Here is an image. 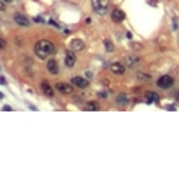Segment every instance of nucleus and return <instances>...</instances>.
Masks as SVG:
<instances>
[{"label":"nucleus","mask_w":179,"mask_h":178,"mask_svg":"<svg viewBox=\"0 0 179 178\" xmlns=\"http://www.w3.org/2000/svg\"><path fill=\"white\" fill-rule=\"evenodd\" d=\"M93 2V8L97 13H104L108 9L110 0H91Z\"/></svg>","instance_id":"nucleus-3"},{"label":"nucleus","mask_w":179,"mask_h":178,"mask_svg":"<svg viewBox=\"0 0 179 178\" xmlns=\"http://www.w3.org/2000/svg\"><path fill=\"white\" fill-rule=\"evenodd\" d=\"M41 89H42V91H43V94H45V96H48V97L54 96V89L51 87V84L48 81H42V83H41Z\"/></svg>","instance_id":"nucleus-12"},{"label":"nucleus","mask_w":179,"mask_h":178,"mask_svg":"<svg viewBox=\"0 0 179 178\" xmlns=\"http://www.w3.org/2000/svg\"><path fill=\"white\" fill-rule=\"evenodd\" d=\"M3 97H5V96H3V94H2V93H0V100H2V98H3Z\"/></svg>","instance_id":"nucleus-28"},{"label":"nucleus","mask_w":179,"mask_h":178,"mask_svg":"<svg viewBox=\"0 0 179 178\" xmlns=\"http://www.w3.org/2000/svg\"><path fill=\"white\" fill-rule=\"evenodd\" d=\"M85 77H87V78H91V77H93V74H91L90 71H87V73H85Z\"/></svg>","instance_id":"nucleus-24"},{"label":"nucleus","mask_w":179,"mask_h":178,"mask_svg":"<svg viewBox=\"0 0 179 178\" xmlns=\"http://www.w3.org/2000/svg\"><path fill=\"white\" fill-rule=\"evenodd\" d=\"M84 110H98V103L97 101H90V103H87V106L84 107Z\"/></svg>","instance_id":"nucleus-16"},{"label":"nucleus","mask_w":179,"mask_h":178,"mask_svg":"<svg viewBox=\"0 0 179 178\" xmlns=\"http://www.w3.org/2000/svg\"><path fill=\"white\" fill-rule=\"evenodd\" d=\"M84 48H85V44H84L81 39H72L71 41L69 49H71L72 52H79V51H82Z\"/></svg>","instance_id":"nucleus-4"},{"label":"nucleus","mask_w":179,"mask_h":178,"mask_svg":"<svg viewBox=\"0 0 179 178\" xmlns=\"http://www.w3.org/2000/svg\"><path fill=\"white\" fill-rule=\"evenodd\" d=\"M75 61H77V58H75V54L72 51H68L65 54V65L68 68L74 67V65H75Z\"/></svg>","instance_id":"nucleus-9"},{"label":"nucleus","mask_w":179,"mask_h":178,"mask_svg":"<svg viewBox=\"0 0 179 178\" xmlns=\"http://www.w3.org/2000/svg\"><path fill=\"white\" fill-rule=\"evenodd\" d=\"M71 84H74V86H77L78 89H87L88 87V80H85V78H82V77H74L71 80Z\"/></svg>","instance_id":"nucleus-7"},{"label":"nucleus","mask_w":179,"mask_h":178,"mask_svg":"<svg viewBox=\"0 0 179 178\" xmlns=\"http://www.w3.org/2000/svg\"><path fill=\"white\" fill-rule=\"evenodd\" d=\"M124 17H126V15H124V12L120 10V9H116V10H113V13H111V19H113V22L120 23V22L124 20Z\"/></svg>","instance_id":"nucleus-10"},{"label":"nucleus","mask_w":179,"mask_h":178,"mask_svg":"<svg viewBox=\"0 0 179 178\" xmlns=\"http://www.w3.org/2000/svg\"><path fill=\"white\" fill-rule=\"evenodd\" d=\"M131 48H134L136 51H140V48H142V45H139V44H131Z\"/></svg>","instance_id":"nucleus-21"},{"label":"nucleus","mask_w":179,"mask_h":178,"mask_svg":"<svg viewBox=\"0 0 179 178\" xmlns=\"http://www.w3.org/2000/svg\"><path fill=\"white\" fill-rule=\"evenodd\" d=\"M57 90L62 94H71L72 93V86L71 84H66V83H57Z\"/></svg>","instance_id":"nucleus-8"},{"label":"nucleus","mask_w":179,"mask_h":178,"mask_svg":"<svg viewBox=\"0 0 179 178\" xmlns=\"http://www.w3.org/2000/svg\"><path fill=\"white\" fill-rule=\"evenodd\" d=\"M0 83H2V84H5V78H3V77H0Z\"/></svg>","instance_id":"nucleus-25"},{"label":"nucleus","mask_w":179,"mask_h":178,"mask_svg":"<svg viewBox=\"0 0 179 178\" xmlns=\"http://www.w3.org/2000/svg\"><path fill=\"white\" fill-rule=\"evenodd\" d=\"M5 48H6V42H5L3 38H0V51H3Z\"/></svg>","instance_id":"nucleus-19"},{"label":"nucleus","mask_w":179,"mask_h":178,"mask_svg":"<svg viewBox=\"0 0 179 178\" xmlns=\"http://www.w3.org/2000/svg\"><path fill=\"white\" fill-rule=\"evenodd\" d=\"M124 61H126V65H127V67H136L137 64H139V62H140V59L137 58V57H131V55H127V57H126V58H124Z\"/></svg>","instance_id":"nucleus-13"},{"label":"nucleus","mask_w":179,"mask_h":178,"mask_svg":"<svg viewBox=\"0 0 179 178\" xmlns=\"http://www.w3.org/2000/svg\"><path fill=\"white\" fill-rule=\"evenodd\" d=\"M46 68H48V71H49L51 74H54V75L59 74V65H58L57 59H54V58L49 59L48 64H46Z\"/></svg>","instance_id":"nucleus-6"},{"label":"nucleus","mask_w":179,"mask_h":178,"mask_svg":"<svg viewBox=\"0 0 179 178\" xmlns=\"http://www.w3.org/2000/svg\"><path fill=\"white\" fill-rule=\"evenodd\" d=\"M110 70H111L114 74H117V75H122V74L126 73V68H124V65L120 64V62H114V64H111Z\"/></svg>","instance_id":"nucleus-11"},{"label":"nucleus","mask_w":179,"mask_h":178,"mask_svg":"<svg viewBox=\"0 0 179 178\" xmlns=\"http://www.w3.org/2000/svg\"><path fill=\"white\" fill-rule=\"evenodd\" d=\"M176 98H178V100H179V90H178V91H176Z\"/></svg>","instance_id":"nucleus-26"},{"label":"nucleus","mask_w":179,"mask_h":178,"mask_svg":"<svg viewBox=\"0 0 179 178\" xmlns=\"http://www.w3.org/2000/svg\"><path fill=\"white\" fill-rule=\"evenodd\" d=\"M137 78H140V80H150V75H149V74H142V73H139V74H137Z\"/></svg>","instance_id":"nucleus-18"},{"label":"nucleus","mask_w":179,"mask_h":178,"mask_svg":"<svg viewBox=\"0 0 179 178\" xmlns=\"http://www.w3.org/2000/svg\"><path fill=\"white\" fill-rule=\"evenodd\" d=\"M55 52H57L55 45L52 44V42H49V41H46V39L38 41L35 45V54L38 55V58H41V59L48 58L49 55L55 54Z\"/></svg>","instance_id":"nucleus-1"},{"label":"nucleus","mask_w":179,"mask_h":178,"mask_svg":"<svg viewBox=\"0 0 179 178\" xmlns=\"http://www.w3.org/2000/svg\"><path fill=\"white\" fill-rule=\"evenodd\" d=\"M104 46H106V51L107 52H113L114 51V45L110 39H104Z\"/></svg>","instance_id":"nucleus-17"},{"label":"nucleus","mask_w":179,"mask_h":178,"mask_svg":"<svg viewBox=\"0 0 179 178\" xmlns=\"http://www.w3.org/2000/svg\"><path fill=\"white\" fill-rule=\"evenodd\" d=\"M6 9V5H5V2L3 0H0V12H3Z\"/></svg>","instance_id":"nucleus-20"},{"label":"nucleus","mask_w":179,"mask_h":178,"mask_svg":"<svg viewBox=\"0 0 179 178\" xmlns=\"http://www.w3.org/2000/svg\"><path fill=\"white\" fill-rule=\"evenodd\" d=\"M14 22L17 23L19 26H23V28H28L30 25V20L25 15H20V13H16L14 15Z\"/></svg>","instance_id":"nucleus-5"},{"label":"nucleus","mask_w":179,"mask_h":178,"mask_svg":"<svg viewBox=\"0 0 179 178\" xmlns=\"http://www.w3.org/2000/svg\"><path fill=\"white\" fill-rule=\"evenodd\" d=\"M3 2H5V3H10L12 0H3Z\"/></svg>","instance_id":"nucleus-27"},{"label":"nucleus","mask_w":179,"mask_h":178,"mask_svg":"<svg viewBox=\"0 0 179 178\" xmlns=\"http://www.w3.org/2000/svg\"><path fill=\"white\" fill-rule=\"evenodd\" d=\"M158 100H159V96L156 94V93H153V91L147 93V98H146L147 103H153V101H158Z\"/></svg>","instance_id":"nucleus-14"},{"label":"nucleus","mask_w":179,"mask_h":178,"mask_svg":"<svg viewBox=\"0 0 179 178\" xmlns=\"http://www.w3.org/2000/svg\"><path fill=\"white\" fill-rule=\"evenodd\" d=\"M49 23H51V25H52V26H55V28H58V29L61 28V26H59V25H58L57 22H54V20H49Z\"/></svg>","instance_id":"nucleus-22"},{"label":"nucleus","mask_w":179,"mask_h":178,"mask_svg":"<svg viewBox=\"0 0 179 178\" xmlns=\"http://www.w3.org/2000/svg\"><path fill=\"white\" fill-rule=\"evenodd\" d=\"M173 83H175V80H173V77H171V75H162V77H159L158 78V87L162 90H168L171 89L173 86Z\"/></svg>","instance_id":"nucleus-2"},{"label":"nucleus","mask_w":179,"mask_h":178,"mask_svg":"<svg viewBox=\"0 0 179 178\" xmlns=\"http://www.w3.org/2000/svg\"><path fill=\"white\" fill-rule=\"evenodd\" d=\"M117 104H120V106H124V104H127V94H119L117 96Z\"/></svg>","instance_id":"nucleus-15"},{"label":"nucleus","mask_w":179,"mask_h":178,"mask_svg":"<svg viewBox=\"0 0 179 178\" xmlns=\"http://www.w3.org/2000/svg\"><path fill=\"white\" fill-rule=\"evenodd\" d=\"M3 110H5V111H7V110L10 111V110H12V107H10V106H5V107H3Z\"/></svg>","instance_id":"nucleus-23"}]
</instances>
